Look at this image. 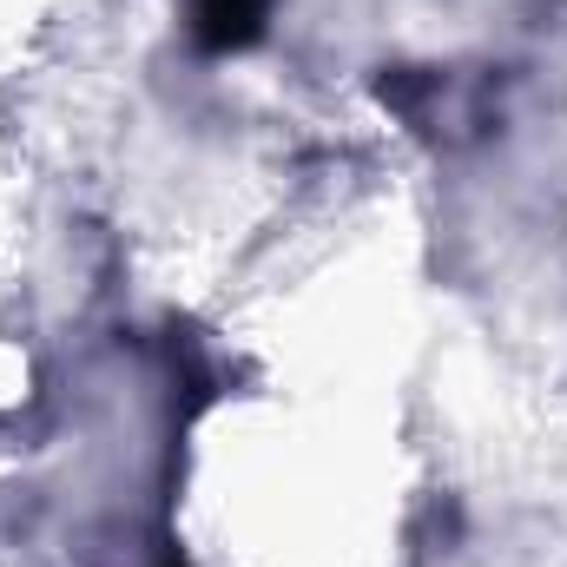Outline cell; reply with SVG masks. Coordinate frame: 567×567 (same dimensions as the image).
Masks as SVG:
<instances>
[{
  "label": "cell",
  "instance_id": "1",
  "mask_svg": "<svg viewBox=\"0 0 567 567\" xmlns=\"http://www.w3.org/2000/svg\"><path fill=\"white\" fill-rule=\"evenodd\" d=\"M271 0H185V27L205 53H238L265 33Z\"/></svg>",
  "mask_w": 567,
  "mask_h": 567
}]
</instances>
